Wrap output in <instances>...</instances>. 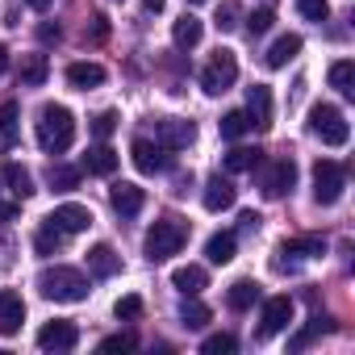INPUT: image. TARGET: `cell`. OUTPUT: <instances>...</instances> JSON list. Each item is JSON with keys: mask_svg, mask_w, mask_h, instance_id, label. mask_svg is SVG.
I'll return each instance as SVG.
<instances>
[{"mask_svg": "<svg viewBox=\"0 0 355 355\" xmlns=\"http://www.w3.org/2000/svg\"><path fill=\"white\" fill-rule=\"evenodd\" d=\"M180 322H184L189 330H205V326H209V309H205L201 301H184V305H180Z\"/></svg>", "mask_w": 355, "mask_h": 355, "instance_id": "34", "label": "cell"}, {"mask_svg": "<svg viewBox=\"0 0 355 355\" xmlns=\"http://www.w3.org/2000/svg\"><path fill=\"white\" fill-rule=\"evenodd\" d=\"M263 163V150H251V146H234L226 155V171H255Z\"/></svg>", "mask_w": 355, "mask_h": 355, "instance_id": "31", "label": "cell"}, {"mask_svg": "<svg viewBox=\"0 0 355 355\" xmlns=\"http://www.w3.org/2000/svg\"><path fill=\"white\" fill-rule=\"evenodd\" d=\"M293 184H297V163L293 159H276L268 171H263V180H259V189H263V197H284V193H293Z\"/></svg>", "mask_w": 355, "mask_h": 355, "instance_id": "10", "label": "cell"}, {"mask_svg": "<svg viewBox=\"0 0 355 355\" xmlns=\"http://www.w3.org/2000/svg\"><path fill=\"white\" fill-rule=\"evenodd\" d=\"M255 301H259V284H255V280H234V284L226 288V305H230V309H239V313H243V309H251Z\"/></svg>", "mask_w": 355, "mask_h": 355, "instance_id": "25", "label": "cell"}, {"mask_svg": "<svg viewBox=\"0 0 355 355\" xmlns=\"http://www.w3.org/2000/svg\"><path fill=\"white\" fill-rule=\"evenodd\" d=\"M63 239H67V234H63L55 222H46V226L34 234V251H38V255H55V251L63 247Z\"/></svg>", "mask_w": 355, "mask_h": 355, "instance_id": "32", "label": "cell"}, {"mask_svg": "<svg viewBox=\"0 0 355 355\" xmlns=\"http://www.w3.org/2000/svg\"><path fill=\"white\" fill-rule=\"evenodd\" d=\"M330 88H338L343 96H355V63L351 59L330 63Z\"/></svg>", "mask_w": 355, "mask_h": 355, "instance_id": "28", "label": "cell"}, {"mask_svg": "<svg viewBox=\"0 0 355 355\" xmlns=\"http://www.w3.org/2000/svg\"><path fill=\"white\" fill-rule=\"evenodd\" d=\"M193 138H197V125L184 117H163L155 125V142H163L167 150H184V146H193Z\"/></svg>", "mask_w": 355, "mask_h": 355, "instance_id": "9", "label": "cell"}, {"mask_svg": "<svg viewBox=\"0 0 355 355\" xmlns=\"http://www.w3.org/2000/svg\"><path fill=\"white\" fill-rule=\"evenodd\" d=\"M218 130H222V138H243L247 130H251V117H247V109H234V113H226L222 121H218Z\"/></svg>", "mask_w": 355, "mask_h": 355, "instance_id": "33", "label": "cell"}, {"mask_svg": "<svg viewBox=\"0 0 355 355\" xmlns=\"http://www.w3.org/2000/svg\"><path fill=\"white\" fill-rule=\"evenodd\" d=\"M113 313H117V322H138V318H142V297L125 293V297L113 305Z\"/></svg>", "mask_w": 355, "mask_h": 355, "instance_id": "35", "label": "cell"}, {"mask_svg": "<svg viewBox=\"0 0 355 355\" xmlns=\"http://www.w3.org/2000/svg\"><path fill=\"white\" fill-rule=\"evenodd\" d=\"M184 239H189L184 222H175V218H159V222L146 230V259H150V263H163V259H171V255H180Z\"/></svg>", "mask_w": 355, "mask_h": 355, "instance_id": "3", "label": "cell"}, {"mask_svg": "<svg viewBox=\"0 0 355 355\" xmlns=\"http://www.w3.org/2000/svg\"><path fill=\"white\" fill-rule=\"evenodd\" d=\"M163 5H167V0H142V9H146V13H163Z\"/></svg>", "mask_w": 355, "mask_h": 355, "instance_id": "46", "label": "cell"}, {"mask_svg": "<svg viewBox=\"0 0 355 355\" xmlns=\"http://www.w3.org/2000/svg\"><path fill=\"white\" fill-rule=\"evenodd\" d=\"M234 80H239V59H234V51H218V55L209 59V67L201 71V88H205L209 96H222Z\"/></svg>", "mask_w": 355, "mask_h": 355, "instance_id": "6", "label": "cell"}, {"mask_svg": "<svg viewBox=\"0 0 355 355\" xmlns=\"http://www.w3.org/2000/svg\"><path fill=\"white\" fill-rule=\"evenodd\" d=\"M130 155H134V167H138L142 175H159V171L171 167V150H167L163 142H150V138H134Z\"/></svg>", "mask_w": 355, "mask_h": 355, "instance_id": "7", "label": "cell"}, {"mask_svg": "<svg viewBox=\"0 0 355 355\" xmlns=\"http://www.w3.org/2000/svg\"><path fill=\"white\" fill-rule=\"evenodd\" d=\"M67 84L80 88V92L101 88V84H105V67H101V63H71V67H67Z\"/></svg>", "mask_w": 355, "mask_h": 355, "instance_id": "20", "label": "cell"}, {"mask_svg": "<svg viewBox=\"0 0 355 355\" xmlns=\"http://www.w3.org/2000/svg\"><path fill=\"white\" fill-rule=\"evenodd\" d=\"M5 67H9V51L0 46V76H5Z\"/></svg>", "mask_w": 355, "mask_h": 355, "instance_id": "48", "label": "cell"}, {"mask_svg": "<svg viewBox=\"0 0 355 355\" xmlns=\"http://www.w3.org/2000/svg\"><path fill=\"white\" fill-rule=\"evenodd\" d=\"M171 284L180 288L184 297H197V293L209 284V276H205V268H197V263H184V268H175V272H171Z\"/></svg>", "mask_w": 355, "mask_h": 355, "instance_id": "22", "label": "cell"}, {"mask_svg": "<svg viewBox=\"0 0 355 355\" xmlns=\"http://www.w3.org/2000/svg\"><path fill=\"white\" fill-rule=\"evenodd\" d=\"M234 17H239V9H234V5H222V9H218V30H234V26H239Z\"/></svg>", "mask_w": 355, "mask_h": 355, "instance_id": "42", "label": "cell"}, {"mask_svg": "<svg viewBox=\"0 0 355 355\" xmlns=\"http://www.w3.org/2000/svg\"><path fill=\"white\" fill-rule=\"evenodd\" d=\"M201 34H205V26H201L197 17H180V21L171 26V42L180 46V51H193V46L201 42Z\"/></svg>", "mask_w": 355, "mask_h": 355, "instance_id": "23", "label": "cell"}, {"mask_svg": "<svg viewBox=\"0 0 355 355\" xmlns=\"http://www.w3.org/2000/svg\"><path fill=\"white\" fill-rule=\"evenodd\" d=\"M38 38H42V42H59V38H63V30H59L55 21H42V26H38Z\"/></svg>", "mask_w": 355, "mask_h": 355, "instance_id": "44", "label": "cell"}, {"mask_svg": "<svg viewBox=\"0 0 355 355\" xmlns=\"http://www.w3.org/2000/svg\"><path fill=\"white\" fill-rule=\"evenodd\" d=\"M76 142V117L67 105H42L38 113V146L46 155H63Z\"/></svg>", "mask_w": 355, "mask_h": 355, "instance_id": "2", "label": "cell"}, {"mask_svg": "<svg viewBox=\"0 0 355 355\" xmlns=\"http://www.w3.org/2000/svg\"><path fill=\"white\" fill-rule=\"evenodd\" d=\"M113 130H117V113H113V109H109V113H101V117L92 121V134H96L101 142H105V138H109Z\"/></svg>", "mask_w": 355, "mask_h": 355, "instance_id": "40", "label": "cell"}, {"mask_svg": "<svg viewBox=\"0 0 355 355\" xmlns=\"http://www.w3.org/2000/svg\"><path fill=\"white\" fill-rule=\"evenodd\" d=\"M347 189V167L334 159H318L313 163V201L318 205H334Z\"/></svg>", "mask_w": 355, "mask_h": 355, "instance_id": "5", "label": "cell"}, {"mask_svg": "<svg viewBox=\"0 0 355 355\" xmlns=\"http://www.w3.org/2000/svg\"><path fill=\"white\" fill-rule=\"evenodd\" d=\"M46 184H51L55 193H71V189L80 184V167H67V163H51V171H46Z\"/></svg>", "mask_w": 355, "mask_h": 355, "instance_id": "27", "label": "cell"}, {"mask_svg": "<svg viewBox=\"0 0 355 355\" xmlns=\"http://www.w3.org/2000/svg\"><path fill=\"white\" fill-rule=\"evenodd\" d=\"M38 293L46 301H63V305H76L84 301L92 288H88V276L80 268H67V263H55V268H42L38 272Z\"/></svg>", "mask_w": 355, "mask_h": 355, "instance_id": "1", "label": "cell"}, {"mask_svg": "<svg viewBox=\"0 0 355 355\" xmlns=\"http://www.w3.org/2000/svg\"><path fill=\"white\" fill-rule=\"evenodd\" d=\"M309 134H318L326 146H343L351 138V125H347V113L338 105H313L309 109Z\"/></svg>", "mask_w": 355, "mask_h": 355, "instance_id": "4", "label": "cell"}, {"mask_svg": "<svg viewBox=\"0 0 355 355\" xmlns=\"http://www.w3.org/2000/svg\"><path fill=\"white\" fill-rule=\"evenodd\" d=\"M0 180H5L9 184V193L17 197V201H30L38 189H34V175L21 167V163H5V167H0Z\"/></svg>", "mask_w": 355, "mask_h": 355, "instance_id": "18", "label": "cell"}, {"mask_svg": "<svg viewBox=\"0 0 355 355\" xmlns=\"http://www.w3.org/2000/svg\"><path fill=\"white\" fill-rule=\"evenodd\" d=\"M76 343H80V330L71 322H46L38 330V347L42 351H71Z\"/></svg>", "mask_w": 355, "mask_h": 355, "instance_id": "13", "label": "cell"}, {"mask_svg": "<svg viewBox=\"0 0 355 355\" xmlns=\"http://www.w3.org/2000/svg\"><path fill=\"white\" fill-rule=\"evenodd\" d=\"M234 347H239V338H234V334H209V338L201 343V351H205V355H234Z\"/></svg>", "mask_w": 355, "mask_h": 355, "instance_id": "37", "label": "cell"}, {"mask_svg": "<svg viewBox=\"0 0 355 355\" xmlns=\"http://www.w3.org/2000/svg\"><path fill=\"white\" fill-rule=\"evenodd\" d=\"M297 9H301L305 21H318V26L330 17V5H326V0H297Z\"/></svg>", "mask_w": 355, "mask_h": 355, "instance_id": "38", "label": "cell"}, {"mask_svg": "<svg viewBox=\"0 0 355 355\" xmlns=\"http://www.w3.org/2000/svg\"><path fill=\"white\" fill-rule=\"evenodd\" d=\"M46 76H51V59L46 55H26L21 59V84L26 88H42Z\"/></svg>", "mask_w": 355, "mask_h": 355, "instance_id": "24", "label": "cell"}, {"mask_svg": "<svg viewBox=\"0 0 355 355\" xmlns=\"http://www.w3.org/2000/svg\"><path fill=\"white\" fill-rule=\"evenodd\" d=\"M13 218H17V205H0V226L13 222Z\"/></svg>", "mask_w": 355, "mask_h": 355, "instance_id": "45", "label": "cell"}, {"mask_svg": "<svg viewBox=\"0 0 355 355\" xmlns=\"http://www.w3.org/2000/svg\"><path fill=\"white\" fill-rule=\"evenodd\" d=\"M117 163H121V159H117V150H113V146H105V142L88 150V171H92V175H113V171H117Z\"/></svg>", "mask_w": 355, "mask_h": 355, "instance_id": "26", "label": "cell"}, {"mask_svg": "<svg viewBox=\"0 0 355 355\" xmlns=\"http://www.w3.org/2000/svg\"><path fill=\"white\" fill-rule=\"evenodd\" d=\"M272 21H276V13H272V9H255V13L247 17V30H251V38H255V34H268V30H272Z\"/></svg>", "mask_w": 355, "mask_h": 355, "instance_id": "39", "label": "cell"}, {"mask_svg": "<svg viewBox=\"0 0 355 355\" xmlns=\"http://www.w3.org/2000/svg\"><path fill=\"white\" fill-rule=\"evenodd\" d=\"M105 38H109V17L96 13V17H92V42H105Z\"/></svg>", "mask_w": 355, "mask_h": 355, "instance_id": "43", "label": "cell"}, {"mask_svg": "<svg viewBox=\"0 0 355 355\" xmlns=\"http://www.w3.org/2000/svg\"><path fill=\"white\" fill-rule=\"evenodd\" d=\"M26 5H30V9H38V13H46V9L55 5V0H26Z\"/></svg>", "mask_w": 355, "mask_h": 355, "instance_id": "47", "label": "cell"}, {"mask_svg": "<svg viewBox=\"0 0 355 355\" xmlns=\"http://www.w3.org/2000/svg\"><path fill=\"white\" fill-rule=\"evenodd\" d=\"M297 55H301V38H297V34H284V38L272 42V51L263 55V63H268L272 71H280V67H288Z\"/></svg>", "mask_w": 355, "mask_h": 355, "instance_id": "19", "label": "cell"}, {"mask_svg": "<svg viewBox=\"0 0 355 355\" xmlns=\"http://www.w3.org/2000/svg\"><path fill=\"white\" fill-rule=\"evenodd\" d=\"M326 330H330V318H313V322H309L293 343H288V347H293V351H301V347H309V343H313L318 334H326Z\"/></svg>", "mask_w": 355, "mask_h": 355, "instance_id": "36", "label": "cell"}, {"mask_svg": "<svg viewBox=\"0 0 355 355\" xmlns=\"http://www.w3.org/2000/svg\"><path fill=\"white\" fill-rule=\"evenodd\" d=\"M17 142V101L0 105V150H9Z\"/></svg>", "mask_w": 355, "mask_h": 355, "instance_id": "30", "label": "cell"}, {"mask_svg": "<svg viewBox=\"0 0 355 355\" xmlns=\"http://www.w3.org/2000/svg\"><path fill=\"white\" fill-rule=\"evenodd\" d=\"M138 343H134V334H109V338H101V351H134Z\"/></svg>", "mask_w": 355, "mask_h": 355, "instance_id": "41", "label": "cell"}, {"mask_svg": "<svg viewBox=\"0 0 355 355\" xmlns=\"http://www.w3.org/2000/svg\"><path fill=\"white\" fill-rule=\"evenodd\" d=\"M21 322H26V301H21V293L5 288V293H0V334H5V338L17 334Z\"/></svg>", "mask_w": 355, "mask_h": 355, "instance_id": "14", "label": "cell"}, {"mask_svg": "<svg viewBox=\"0 0 355 355\" xmlns=\"http://www.w3.org/2000/svg\"><path fill=\"white\" fill-rule=\"evenodd\" d=\"M234 251H239V234H234V230H218V234L205 243V259H209V263H230Z\"/></svg>", "mask_w": 355, "mask_h": 355, "instance_id": "21", "label": "cell"}, {"mask_svg": "<svg viewBox=\"0 0 355 355\" xmlns=\"http://www.w3.org/2000/svg\"><path fill=\"white\" fill-rule=\"evenodd\" d=\"M46 222H55L63 234H84L88 226H92V209L88 205H76V201H67V205H59Z\"/></svg>", "mask_w": 355, "mask_h": 355, "instance_id": "12", "label": "cell"}, {"mask_svg": "<svg viewBox=\"0 0 355 355\" xmlns=\"http://www.w3.org/2000/svg\"><path fill=\"white\" fill-rule=\"evenodd\" d=\"M293 313H297L293 297H268V301H263V318H259V338H272V334L288 330Z\"/></svg>", "mask_w": 355, "mask_h": 355, "instance_id": "8", "label": "cell"}, {"mask_svg": "<svg viewBox=\"0 0 355 355\" xmlns=\"http://www.w3.org/2000/svg\"><path fill=\"white\" fill-rule=\"evenodd\" d=\"M109 205H113V214H117V218H125V222H130V218H138V214H142L146 193H142L138 184H125V180H121V184H113V189H109Z\"/></svg>", "mask_w": 355, "mask_h": 355, "instance_id": "11", "label": "cell"}, {"mask_svg": "<svg viewBox=\"0 0 355 355\" xmlns=\"http://www.w3.org/2000/svg\"><path fill=\"white\" fill-rule=\"evenodd\" d=\"M201 201H205L209 214H222V209H230V205L239 201V189L226 180V175H214V180L205 184V193H201Z\"/></svg>", "mask_w": 355, "mask_h": 355, "instance_id": "16", "label": "cell"}, {"mask_svg": "<svg viewBox=\"0 0 355 355\" xmlns=\"http://www.w3.org/2000/svg\"><path fill=\"white\" fill-rule=\"evenodd\" d=\"M247 117H251V125H259V130L272 125V88H268V84H251V88H247Z\"/></svg>", "mask_w": 355, "mask_h": 355, "instance_id": "15", "label": "cell"}, {"mask_svg": "<svg viewBox=\"0 0 355 355\" xmlns=\"http://www.w3.org/2000/svg\"><path fill=\"white\" fill-rule=\"evenodd\" d=\"M88 272H92L96 280H109V276L121 272V255H117L109 243H96V247L88 251Z\"/></svg>", "mask_w": 355, "mask_h": 355, "instance_id": "17", "label": "cell"}, {"mask_svg": "<svg viewBox=\"0 0 355 355\" xmlns=\"http://www.w3.org/2000/svg\"><path fill=\"white\" fill-rule=\"evenodd\" d=\"M189 5H205V0H189Z\"/></svg>", "mask_w": 355, "mask_h": 355, "instance_id": "49", "label": "cell"}, {"mask_svg": "<svg viewBox=\"0 0 355 355\" xmlns=\"http://www.w3.org/2000/svg\"><path fill=\"white\" fill-rule=\"evenodd\" d=\"M280 255H301V259H313V255H326V243L318 234H305V239H288L280 247Z\"/></svg>", "mask_w": 355, "mask_h": 355, "instance_id": "29", "label": "cell"}]
</instances>
